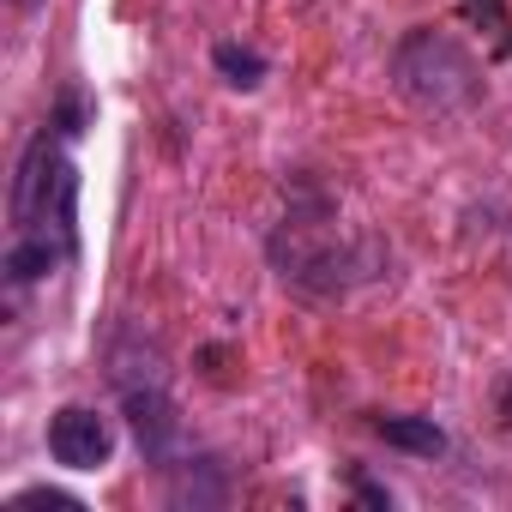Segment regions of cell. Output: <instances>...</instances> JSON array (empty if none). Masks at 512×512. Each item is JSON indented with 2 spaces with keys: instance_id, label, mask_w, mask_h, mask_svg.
I'll return each mask as SVG.
<instances>
[{
  "instance_id": "1",
  "label": "cell",
  "mask_w": 512,
  "mask_h": 512,
  "mask_svg": "<svg viewBox=\"0 0 512 512\" xmlns=\"http://www.w3.org/2000/svg\"><path fill=\"white\" fill-rule=\"evenodd\" d=\"M392 73H398V91L422 109H464L482 91V73H476L470 49L446 31H410L398 43Z\"/></svg>"
},
{
  "instance_id": "2",
  "label": "cell",
  "mask_w": 512,
  "mask_h": 512,
  "mask_svg": "<svg viewBox=\"0 0 512 512\" xmlns=\"http://www.w3.org/2000/svg\"><path fill=\"white\" fill-rule=\"evenodd\" d=\"M73 217H79V175L73 163L49 145V133H37L25 145L19 181H13V223L19 235H61L73 247Z\"/></svg>"
},
{
  "instance_id": "3",
  "label": "cell",
  "mask_w": 512,
  "mask_h": 512,
  "mask_svg": "<svg viewBox=\"0 0 512 512\" xmlns=\"http://www.w3.org/2000/svg\"><path fill=\"white\" fill-rule=\"evenodd\" d=\"M272 260H278L284 284L314 290V296H338L350 284V272H362V260L338 241V223H326V217H290L272 235Z\"/></svg>"
},
{
  "instance_id": "4",
  "label": "cell",
  "mask_w": 512,
  "mask_h": 512,
  "mask_svg": "<svg viewBox=\"0 0 512 512\" xmlns=\"http://www.w3.org/2000/svg\"><path fill=\"white\" fill-rule=\"evenodd\" d=\"M115 386H121V404H127V422L145 446V458H169L175 440H181V416H175V398L163 386V368L157 356H127L115 350Z\"/></svg>"
},
{
  "instance_id": "5",
  "label": "cell",
  "mask_w": 512,
  "mask_h": 512,
  "mask_svg": "<svg viewBox=\"0 0 512 512\" xmlns=\"http://www.w3.org/2000/svg\"><path fill=\"white\" fill-rule=\"evenodd\" d=\"M49 452H55V464H67V470H103L109 452H115V434H109V422H103L97 410L67 404V410H55V422H49Z\"/></svg>"
},
{
  "instance_id": "6",
  "label": "cell",
  "mask_w": 512,
  "mask_h": 512,
  "mask_svg": "<svg viewBox=\"0 0 512 512\" xmlns=\"http://www.w3.org/2000/svg\"><path fill=\"white\" fill-rule=\"evenodd\" d=\"M374 434H380L386 446L416 452V458H440V452H446V434H440L428 416H374Z\"/></svg>"
},
{
  "instance_id": "7",
  "label": "cell",
  "mask_w": 512,
  "mask_h": 512,
  "mask_svg": "<svg viewBox=\"0 0 512 512\" xmlns=\"http://www.w3.org/2000/svg\"><path fill=\"white\" fill-rule=\"evenodd\" d=\"M55 260H61V247H55L49 235H19V241L7 247V278H13V284H37L43 272H55Z\"/></svg>"
},
{
  "instance_id": "8",
  "label": "cell",
  "mask_w": 512,
  "mask_h": 512,
  "mask_svg": "<svg viewBox=\"0 0 512 512\" xmlns=\"http://www.w3.org/2000/svg\"><path fill=\"white\" fill-rule=\"evenodd\" d=\"M211 67H217L235 91H253V85L266 79V61L253 55V49H241V43H217V49H211Z\"/></svg>"
},
{
  "instance_id": "9",
  "label": "cell",
  "mask_w": 512,
  "mask_h": 512,
  "mask_svg": "<svg viewBox=\"0 0 512 512\" xmlns=\"http://www.w3.org/2000/svg\"><path fill=\"white\" fill-rule=\"evenodd\" d=\"M464 13L476 25H488V31H506V7H500V0H464Z\"/></svg>"
},
{
  "instance_id": "10",
  "label": "cell",
  "mask_w": 512,
  "mask_h": 512,
  "mask_svg": "<svg viewBox=\"0 0 512 512\" xmlns=\"http://www.w3.org/2000/svg\"><path fill=\"white\" fill-rule=\"evenodd\" d=\"M500 416H506V428H512V380L500 386Z\"/></svg>"
}]
</instances>
